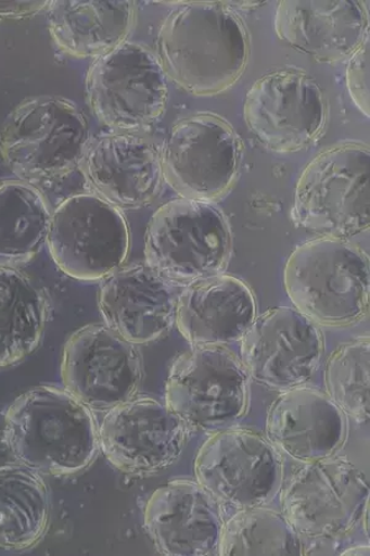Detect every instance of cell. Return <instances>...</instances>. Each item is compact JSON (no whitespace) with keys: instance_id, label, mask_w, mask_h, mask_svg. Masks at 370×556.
I'll return each instance as SVG.
<instances>
[{"instance_id":"6da1fadb","label":"cell","mask_w":370,"mask_h":556,"mask_svg":"<svg viewBox=\"0 0 370 556\" xmlns=\"http://www.w3.org/2000/svg\"><path fill=\"white\" fill-rule=\"evenodd\" d=\"M157 59L167 78L194 96L228 91L245 71L250 39L228 4L187 3L162 23Z\"/></svg>"},{"instance_id":"7a4b0ae2","label":"cell","mask_w":370,"mask_h":556,"mask_svg":"<svg viewBox=\"0 0 370 556\" xmlns=\"http://www.w3.org/2000/svg\"><path fill=\"white\" fill-rule=\"evenodd\" d=\"M5 442L17 463L51 475L82 471L99 451L92 412L67 390L39 386L17 397L5 416Z\"/></svg>"},{"instance_id":"3957f363","label":"cell","mask_w":370,"mask_h":556,"mask_svg":"<svg viewBox=\"0 0 370 556\" xmlns=\"http://www.w3.org/2000/svg\"><path fill=\"white\" fill-rule=\"evenodd\" d=\"M369 257L346 239L322 237L297 247L284 267L295 308L316 325L346 327L369 308Z\"/></svg>"},{"instance_id":"277c9868","label":"cell","mask_w":370,"mask_h":556,"mask_svg":"<svg viewBox=\"0 0 370 556\" xmlns=\"http://www.w3.org/2000/svg\"><path fill=\"white\" fill-rule=\"evenodd\" d=\"M370 156L360 143L323 150L303 169L294 193V218L322 237L347 239L369 229Z\"/></svg>"},{"instance_id":"5b68a950","label":"cell","mask_w":370,"mask_h":556,"mask_svg":"<svg viewBox=\"0 0 370 556\" xmlns=\"http://www.w3.org/2000/svg\"><path fill=\"white\" fill-rule=\"evenodd\" d=\"M89 146L86 118L58 97L17 106L0 131V155L26 182L52 181L80 166Z\"/></svg>"},{"instance_id":"8992f818","label":"cell","mask_w":370,"mask_h":556,"mask_svg":"<svg viewBox=\"0 0 370 556\" xmlns=\"http://www.w3.org/2000/svg\"><path fill=\"white\" fill-rule=\"evenodd\" d=\"M230 254L228 222L209 202L183 199L162 205L144 236L146 265L174 283L221 274Z\"/></svg>"},{"instance_id":"52a82bcc","label":"cell","mask_w":370,"mask_h":556,"mask_svg":"<svg viewBox=\"0 0 370 556\" xmlns=\"http://www.w3.org/2000/svg\"><path fill=\"white\" fill-rule=\"evenodd\" d=\"M47 244L62 273L99 281L128 258L130 231L119 208L93 193L75 194L51 214Z\"/></svg>"},{"instance_id":"ba28073f","label":"cell","mask_w":370,"mask_h":556,"mask_svg":"<svg viewBox=\"0 0 370 556\" xmlns=\"http://www.w3.org/2000/svg\"><path fill=\"white\" fill-rule=\"evenodd\" d=\"M250 375L222 346H194L180 355L168 375L166 405L187 427L214 432L245 416Z\"/></svg>"},{"instance_id":"9c48e42d","label":"cell","mask_w":370,"mask_h":556,"mask_svg":"<svg viewBox=\"0 0 370 556\" xmlns=\"http://www.w3.org/2000/svg\"><path fill=\"white\" fill-rule=\"evenodd\" d=\"M167 80L155 53L125 41L90 66L88 104L106 127L132 134L151 127L164 114Z\"/></svg>"},{"instance_id":"30bf717a","label":"cell","mask_w":370,"mask_h":556,"mask_svg":"<svg viewBox=\"0 0 370 556\" xmlns=\"http://www.w3.org/2000/svg\"><path fill=\"white\" fill-rule=\"evenodd\" d=\"M162 174L186 200H218L237 181L241 146L230 125L197 114L171 127L160 152Z\"/></svg>"},{"instance_id":"8fae6325","label":"cell","mask_w":370,"mask_h":556,"mask_svg":"<svg viewBox=\"0 0 370 556\" xmlns=\"http://www.w3.org/2000/svg\"><path fill=\"white\" fill-rule=\"evenodd\" d=\"M195 477L222 504L261 507L282 486L283 462L276 447L252 430H224L207 439L197 453Z\"/></svg>"},{"instance_id":"7c38bea8","label":"cell","mask_w":370,"mask_h":556,"mask_svg":"<svg viewBox=\"0 0 370 556\" xmlns=\"http://www.w3.org/2000/svg\"><path fill=\"white\" fill-rule=\"evenodd\" d=\"M368 502L365 473L333 457L306 464L282 497L289 523L297 534L314 540L349 533L362 519Z\"/></svg>"},{"instance_id":"4fadbf2b","label":"cell","mask_w":370,"mask_h":556,"mask_svg":"<svg viewBox=\"0 0 370 556\" xmlns=\"http://www.w3.org/2000/svg\"><path fill=\"white\" fill-rule=\"evenodd\" d=\"M327 115L322 89L299 71L270 72L250 88L243 104L250 131L281 154L309 148L320 138Z\"/></svg>"},{"instance_id":"5bb4252c","label":"cell","mask_w":370,"mask_h":556,"mask_svg":"<svg viewBox=\"0 0 370 556\" xmlns=\"http://www.w3.org/2000/svg\"><path fill=\"white\" fill-rule=\"evenodd\" d=\"M61 376L65 390L86 407L110 410L128 402L142 379L138 349L105 325H90L72 334L63 349Z\"/></svg>"},{"instance_id":"9a60e30c","label":"cell","mask_w":370,"mask_h":556,"mask_svg":"<svg viewBox=\"0 0 370 556\" xmlns=\"http://www.w3.org/2000/svg\"><path fill=\"white\" fill-rule=\"evenodd\" d=\"M322 356L318 325L296 308L261 314L241 339V363L250 378L272 390H292L308 382Z\"/></svg>"},{"instance_id":"2e32d148","label":"cell","mask_w":370,"mask_h":556,"mask_svg":"<svg viewBox=\"0 0 370 556\" xmlns=\"http://www.w3.org/2000/svg\"><path fill=\"white\" fill-rule=\"evenodd\" d=\"M187 426L167 405L137 399L107 410L99 447L115 468L152 473L168 468L183 451Z\"/></svg>"},{"instance_id":"e0dca14e","label":"cell","mask_w":370,"mask_h":556,"mask_svg":"<svg viewBox=\"0 0 370 556\" xmlns=\"http://www.w3.org/2000/svg\"><path fill=\"white\" fill-rule=\"evenodd\" d=\"M80 169L93 194L119 210L151 203L164 178L156 147L130 132L107 134L89 143Z\"/></svg>"},{"instance_id":"ac0fdd59","label":"cell","mask_w":370,"mask_h":556,"mask_svg":"<svg viewBox=\"0 0 370 556\" xmlns=\"http://www.w3.org/2000/svg\"><path fill=\"white\" fill-rule=\"evenodd\" d=\"M144 528L161 554H219L221 509L200 483L175 481L153 492L144 509Z\"/></svg>"},{"instance_id":"d6986e66","label":"cell","mask_w":370,"mask_h":556,"mask_svg":"<svg viewBox=\"0 0 370 556\" xmlns=\"http://www.w3.org/2000/svg\"><path fill=\"white\" fill-rule=\"evenodd\" d=\"M171 283L146 264L122 267L107 276L99 293L105 326L133 345L166 334L176 318Z\"/></svg>"},{"instance_id":"ffe728a7","label":"cell","mask_w":370,"mask_h":556,"mask_svg":"<svg viewBox=\"0 0 370 556\" xmlns=\"http://www.w3.org/2000/svg\"><path fill=\"white\" fill-rule=\"evenodd\" d=\"M266 434L279 452L309 464L341 450L347 438V418L327 393L299 386L272 403Z\"/></svg>"},{"instance_id":"44dd1931","label":"cell","mask_w":370,"mask_h":556,"mask_svg":"<svg viewBox=\"0 0 370 556\" xmlns=\"http://www.w3.org/2000/svg\"><path fill=\"white\" fill-rule=\"evenodd\" d=\"M250 287L231 275H215L188 283L176 304L180 334L195 346L239 342L256 319Z\"/></svg>"},{"instance_id":"7402d4cb","label":"cell","mask_w":370,"mask_h":556,"mask_svg":"<svg viewBox=\"0 0 370 556\" xmlns=\"http://www.w3.org/2000/svg\"><path fill=\"white\" fill-rule=\"evenodd\" d=\"M275 29L288 47L322 62L348 60L369 35L368 12L359 2H281Z\"/></svg>"},{"instance_id":"603a6c76","label":"cell","mask_w":370,"mask_h":556,"mask_svg":"<svg viewBox=\"0 0 370 556\" xmlns=\"http://www.w3.org/2000/svg\"><path fill=\"white\" fill-rule=\"evenodd\" d=\"M48 22L58 47L77 59H99L120 47L135 24L131 2H50Z\"/></svg>"},{"instance_id":"cb8c5ba5","label":"cell","mask_w":370,"mask_h":556,"mask_svg":"<svg viewBox=\"0 0 370 556\" xmlns=\"http://www.w3.org/2000/svg\"><path fill=\"white\" fill-rule=\"evenodd\" d=\"M49 517V492L39 472L23 464L0 466V548H30L47 532Z\"/></svg>"},{"instance_id":"d4e9b609","label":"cell","mask_w":370,"mask_h":556,"mask_svg":"<svg viewBox=\"0 0 370 556\" xmlns=\"http://www.w3.org/2000/svg\"><path fill=\"white\" fill-rule=\"evenodd\" d=\"M51 214L42 193L26 181L0 182V267L29 263L47 244Z\"/></svg>"},{"instance_id":"484cf974","label":"cell","mask_w":370,"mask_h":556,"mask_svg":"<svg viewBox=\"0 0 370 556\" xmlns=\"http://www.w3.org/2000/svg\"><path fill=\"white\" fill-rule=\"evenodd\" d=\"M47 304L30 278L0 267V367L21 363L39 346Z\"/></svg>"},{"instance_id":"4316f807","label":"cell","mask_w":370,"mask_h":556,"mask_svg":"<svg viewBox=\"0 0 370 556\" xmlns=\"http://www.w3.org/2000/svg\"><path fill=\"white\" fill-rule=\"evenodd\" d=\"M299 534L286 517L264 507L241 509L224 523L220 555H302Z\"/></svg>"},{"instance_id":"83f0119b","label":"cell","mask_w":370,"mask_h":556,"mask_svg":"<svg viewBox=\"0 0 370 556\" xmlns=\"http://www.w3.org/2000/svg\"><path fill=\"white\" fill-rule=\"evenodd\" d=\"M369 353L368 337L354 340L339 346L324 369L328 396L358 421L369 418Z\"/></svg>"},{"instance_id":"f1b7e54d","label":"cell","mask_w":370,"mask_h":556,"mask_svg":"<svg viewBox=\"0 0 370 556\" xmlns=\"http://www.w3.org/2000/svg\"><path fill=\"white\" fill-rule=\"evenodd\" d=\"M369 71L370 42L368 35L363 43L347 60L346 68L348 93L358 110L366 116H369Z\"/></svg>"},{"instance_id":"f546056e","label":"cell","mask_w":370,"mask_h":556,"mask_svg":"<svg viewBox=\"0 0 370 556\" xmlns=\"http://www.w3.org/2000/svg\"><path fill=\"white\" fill-rule=\"evenodd\" d=\"M50 2H0V22L25 20L47 11Z\"/></svg>"},{"instance_id":"4dcf8cb0","label":"cell","mask_w":370,"mask_h":556,"mask_svg":"<svg viewBox=\"0 0 370 556\" xmlns=\"http://www.w3.org/2000/svg\"><path fill=\"white\" fill-rule=\"evenodd\" d=\"M343 554H359V555H368L369 554V548L367 546H362V548H357V549H349V551H346L345 553Z\"/></svg>"}]
</instances>
